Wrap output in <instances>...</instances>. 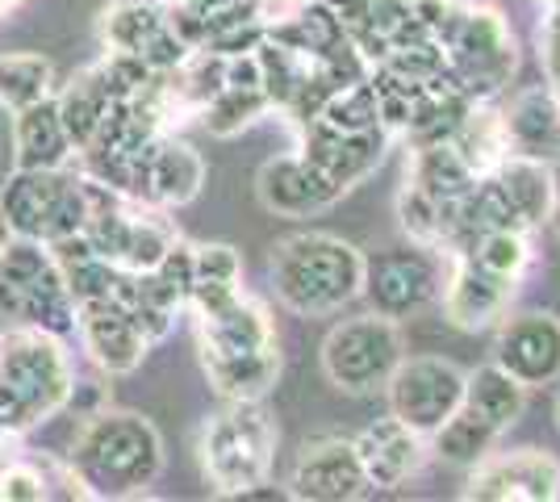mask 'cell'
Masks as SVG:
<instances>
[{
	"mask_svg": "<svg viewBox=\"0 0 560 502\" xmlns=\"http://www.w3.org/2000/svg\"><path fill=\"white\" fill-rule=\"evenodd\" d=\"M452 256H465L477 268H486L502 281H514L523 285V277L532 272L536 264V247H532V231H514V226H502V231H486L468 243L465 252H452Z\"/></svg>",
	"mask_w": 560,
	"mask_h": 502,
	"instance_id": "cell-33",
	"label": "cell"
},
{
	"mask_svg": "<svg viewBox=\"0 0 560 502\" xmlns=\"http://www.w3.org/2000/svg\"><path fill=\"white\" fill-rule=\"evenodd\" d=\"M527 385H518L506 373V369H498V364H481V369H465V402L460 407L472 410L477 419H486L490 428H498L502 435L523 419V410H527Z\"/></svg>",
	"mask_w": 560,
	"mask_h": 502,
	"instance_id": "cell-29",
	"label": "cell"
},
{
	"mask_svg": "<svg viewBox=\"0 0 560 502\" xmlns=\"http://www.w3.org/2000/svg\"><path fill=\"white\" fill-rule=\"evenodd\" d=\"M89 222H84V240L101 260H109L121 272H147L167 256V247L180 240L176 226L164 218V210L139 206L121 192L105 189L89 180Z\"/></svg>",
	"mask_w": 560,
	"mask_h": 502,
	"instance_id": "cell-9",
	"label": "cell"
},
{
	"mask_svg": "<svg viewBox=\"0 0 560 502\" xmlns=\"http://www.w3.org/2000/svg\"><path fill=\"white\" fill-rule=\"evenodd\" d=\"M389 415L419 435H435L465 402V369L444 357H406L385 385Z\"/></svg>",
	"mask_w": 560,
	"mask_h": 502,
	"instance_id": "cell-11",
	"label": "cell"
},
{
	"mask_svg": "<svg viewBox=\"0 0 560 502\" xmlns=\"http://www.w3.org/2000/svg\"><path fill=\"white\" fill-rule=\"evenodd\" d=\"M201 369H206V382L213 385V394L222 402H264L272 394V385L280 382L284 357H280V343H268V348L247 352V357L201 360Z\"/></svg>",
	"mask_w": 560,
	"mask_h": 502,
	"instance_id": "cell-26",
	"label": "cell"
},
{
	"mask_svg": "<svg viewBox=\"0 0 560 502\" xmlns=\"http://www.w3.org/2000/svg\"><path fill=\"white\" fill-rule=\"evenodd\" d=\"M9 9H13V0H0V17H4V13H9Z\"/></svg>",
	"mask_w": 560,
	"mask_h": 502,
	"instance_id": "cell-45",
	"label": "cell"
},
{
	"mask_svg": "<svg viewBox=\"0 0 560 502\" xmlns=\"http://www.w3.org/2000/svg\"><path fill=\"white\" fill-rule=\"evenodd\" d=\"M243 293V256L231 243H201L192 247V289L188 311H210L226 297Z\"/></svg>",
	"mask_w": 560,
	"mask_h": 502,
	"instance_id": "cell-31",
	"label": "cell"
},
{
	"mask_svg": "<svg viewBox=\"0 0 560 502\" xmlns=\"http://www.w3.org/2000/svg\"><path fill=\"white\" fill-rule=\"evenodd\" d=\"M323 4L343 22V30H355V25L369 17V9H373V0H323Z\"/></svg>",
	"mask_w": 560,
	"mask_h": 502,
	"instance_id": "cell-39",
	"label": "cell"
},
{
	"mask_svg": "<svg viewBox=\"0 0 560 502\" xmlns=\"http://www.w3.org/2000/svg\"><path fill=\"white\" fill-rule=\"evenodd\" d=\"M101 43L117 55H135L155 75H167L185 63L188 47L172 25L167 0H109L101 13Z\"/></svg>",
	"mask_w": 560,
	"mask_h": 502,
	"instance_id": "cell-12",
	"label": "cell"
},
{
	"mask_svg": "<svg viewBox=\"0 0 560 502\" xmlns=\"http://www.w3.org/2000/svg\"><path fill=\"white\" fill-rule=\"evenodd\" d=\"M373 494L369 474L360 465L355 453V440H339V435H323V440H310L298 465H293V478H289V499L298 502H360Z\"/></svg>",
	"mask_w": 560,
	"mask_h": 502,
	"instance_id": "cell-16",
	"label": "cell"
},
{
	"mask_svg": "<svg viewBox=\"0 0 560 502\" xmlns=\"http://www.w3.org/2000/svg\"><path fill=\"white\" fill-rule=\"evenodd\" d=\"M389 135L385 130H364V135H348V130H335L327 121H305L302 126V151L310 164L327 176L335 189H355L360 180H369L376 167L385 164V151H389Z\"/></svg>",
	"mask_w": 560,
	"mask_h": 502,
	"instance_id": "cell-18",
	"label": "cell"
},
{
	"mask_svg": "<svg viewBox=\"0 0 560 502\" xmlns=\"http://www.w3.org/2000/svg\"><path fill=\"white\" fill-rule=\"evenodd\" d=\"M552 419H557V431H560V389H557V402H552Z\"/></svg>",
	"mask_w": 560,
	"mask_h": 502,
	"instance_id": "cell-44",
	"label": "cell"
},
{
	"mask_svg": "<svg viewBox=\"0 0 560 502\" xmlns=\"http://www.w3.org/2000/svg\"><path fill=\"white\" fill-rule=\"evenodd\" d=\"M55 101H59V118L68 126L71 147H75V155H80V151L96 139V130H101V121L109 114V105L121 101V96L114 93L105 68L93 63V68H84L80 75H71L68 84L55 93Z\"/></svg>",
	"mask_w": 560,
	"mask_h": 502,
	"instance_id": "cell-27",
	"label": "cell"
},
{
	"mask_svg": "<svg viewBox=\"0 0 560 502\" xmlns=\"http://www.w3.org/2000/svg\"><path fill=\"white\" fill-rule=\"evenodd\" d=\"M75 293L47 243L9 240L0 252V318L9 327L71 335L75 331Z\"/></svg>",
	"mask_w": 560,
	"mask_h": 502,
	"instance_id": "cell-6",
	"label": "cell"
},
{
	"mask_svg": "<svg viewBox=\"0 0 560 502\" xmlns=\"http://www.w3.org/2000/svg\"><path fill=\"white\" fill-rule=\"evenodd\" d=\"M511 155L560 164V93L557 84H532L502 105Z\"/></svg>",
	"mask_w": 560,
	"mask_h": 502,
	"instance_id": "cell-23",
	"label": "cell"
},
{
	"mask_svg": "<svg viewBox=\"0 0 560 502\" xmlns=\"http://www.w3.org/2000/svg\"><path fill=\"white\" fill-rule=\"evenodd\" d=\"M256 197L259 206L277 218H314L330 210L343 197V189H335L302 151H289V155H277L259 167Z\"/></svg>",
	"mask_w": 560,
	"mask_h": 502,
	"instance_id": "cell-20",
	"label": "cell"
},
{
	"mask_svg": "<svg viewBox=\"0 0 560 502\" xmlns=\"http://www.w3.org/2000/svg\"><path fill=\"white\" fill-rule=\"evenodd\" d=\"M401 360H406L401 323L376 311L351 314L343 323H335L323 339V377L351 398L385 394Z\"/></svg>",
	"mask_w": 560,
	"mask_h": 502,
	"instance_id": "cell-7",
	"label": "cell"
},
{
	"mask_svg": "<svg viewBox=\"0 0 560 502\" xmlns=\"http://www.w3.org/2000/svg\"><path fill=\"white\" fill-rule=\"evenodd\" d=\"M397 222L410 243H427V247L444 252V206L419 192L410 180H401V189H397Z\"/></svg>",
	"mask_w": 560,
	"mask_h": 502,
	"instance_id": "cell-37",
	"label": "cell"
},
{
	"mask_svg": "<svg viewBox=\"0 0 560 502\" xmlns=\"http://www.w3.org/2000/svg\"><path fill=\"white\" fill-rule=\"evenodd\" d=\"M447 277V252L427 247V243H401L364 256V285L360 297H369V311L385 318H415L427 306L440 302Z\"/></svg>",
	"mask_w": 560,
	"mask_h": 502,
	"instance_id": "cell-10",
	"label": "cell"
},
{
	"mask_svg": "<svg viewBox=\"0 0 560 502\" xmlns=\"http://www.w3.org/2000/svg\"><path fill=\"white\" fill-rule=\"evenodd\" d=\"M9 240H13V231H9V218H4V210H0V252L9 247Z\"/></svg>",
	"mask_w": 560,
	"mask_h": 502,
	"instance_id": "cell-43",
	"label": "cell"
},
{
	"mask_svg": "<svg viewBox=\"0 0 560 502\" xmlns=\"http://www.w3.org/2000/svg\"><path fill=\"white\" fill-rule=\"evenodd\" d=\"M0 502H47V481L34 460H13L0 469Z\"/></svg>",
	"mask_w": 560,
	"mask_h": 502,
	"instance_id": "cell-38",
	"label": "cell"
},
{
	"mask_svg": "<svg viewBox=\"0 0 560 502\" xmlns=\"http://www.w3.org/2000/svg\"><path fill=\"white\" fill-rule=\"evenodd\" d=\"M206 185V160L201 151L176 135H155L151 143L135 155V185L130 201L151 206V210H180Z\"/></svg>",
	"mask_w": 560,
	"mask_h": 502,
	"instance_id": "cell-14",
	"label": "cell"
},
{
	"mask_svg": "<svg viewBox=\"0 0 560 502\" xmlns=\"http://www.w3.org/2000/svg\"><path fill=\"white\" fill-rule=\"evenodd\" d=\"M75 373L63 335L9 327L0 335V440H22L68 410Z\"/></svg>",
	"mask_w": 560,
	"mask_h": 502,
	"instance_id": "cell-3",
	"label": "cell"
},
{
	"mask_svg": "<svg viewBox=\"0 0 560 502\" xmlns=\"http://www.w3.org/2000/svg\"><path fill=\"white\" fill-rule=\"evenodd\" d=\"M305 4H314V0H264L268 22H272V17H284V13H293V9H305Z\"/></svg>",
	"mask_w": 560,
	"mask_h": 502,
	"instance_id": "cell-40",
	"label": "cell"
},
{
	"mask_svg": "<svg viewBox=\"0 0 560 502\" xmlns=\"http://www.w3.org/2000/svg\"><path fill=\"white\" fill-rule=\"evenodd\" d=\"M557 93H560V84H557Z\"/></svg>",
	"mask_w": 560,
	"mask_h": 502,
	"instance_id": "cell-47",
	"label": "cell"
},
{
	"mask_svg": "<svg viewBox=\"0 0 560 502\" xmlns=\"http://www.w3.org/2000/svg\"><path fill=\"white\" fill-rule=\"evenodd\" d=\"M452 147L460 151V160L477 176H490L493 167L511 155L506 126H502V105L498 101H472L460 126H456V135H452Z\"/></svg>",
	"mask_w": 560,
	"mask_h": 502,
	"instance_id": "cell-30",
	"label": "cell"
},
{
	"mask_svg": "<svg viewBox=\"0 0 560 502\" xmlns=\"http://www.w3.org/2000/svg\"><path fill=\"white\" fill-rule=\"evenodd\" d=\"M89 176L80 167H13L0 189V210L18 240L63 243L89 222Z\"/></svg>",
	"mask_w": 560,
	"mask_h": 502,
	"instance_id": "cell-5",
	"label": "cell"
},
{
	"mask_svg": "<svg viewBox=\"0 0 560 502\" xmlns=\"http://www.w3.org/2000/svg\"><path fill=\"white\" fill-rule=\"evenodd\" d=\"M536 4H544V9H552V4H560V0H536Z\"/></svg>",
	"mask_w": 560,
	"mask_h": 502,
	"instance_id": "cell-46",
	"label": "cell"
},
{
	"mask_svg": "<svg viewBox=\"0 0 560 502\" xmlns=\"http://www.w3.org/2000/svg\"><path fill=\"white\" fill-rule=\"evenodd\" d=\"M192 318H197V352H201V360L247 357V352H259L268 343H280L272 314L252 293H234L222 306L192 311Z\"/></svg>",
	"mask_w": 560,
	"mask_h": 502,
	"instance_id": "cell-21",
	"label": "cell"
},
{
	"mask_svg": "<svg viewBox=\"0 0 560 502\" xmlns=\"http://www.w3.org/2000/svg\"><path fill=\"white\" fill-rule=\"evenodd\" d=\"M55 93V63L34 50H4L0 55V109L18 114L25 105Z\"/></svg>",
	"mask_w": 560,
	"mask_h": 502,
	"instance_id": "cell-34",
	"label": "cell"
},
{
	"mask_svg": "<svg viewBox=\"0 0 560 502\" xmlns=\"http://www.w3.org/2000/svg\"><path fill=\"white\" fill-rule=\"evenodd\" d=\"M68 465L89 499H139L164 474V435L139 410H96L71 440Z\"/></svg>",
	"mask_w": 560,
	"mask_h": 502,
	"instance_id": "cell-1",
	"label": "cell"
},
{
	"mask_svg": "<svg viewBox=\"0 0 560 502\" xmlns=\"http://www.w3.org/2000/svg\"><path fill=\"white\" fill-rule=\"evenodd\" d=\"M75 335H80L89 360H93L101 373H109V377L135 373L142 360H147V352H151V335L135 323V314L121 311L109 297L80 302V311H75Z\"/></svg>",
	"mask_w": 560,
	"mask_h": 502,
	"instance_id": "cell-17",
	"label": "cell"
},
{
	"mask_svg": "<svg viewBox=\"0 0 560 502\" xmlns=\"http://www.w3.org/2000/svg\"><path fill=\"white\" fill-rule=\"evenodd\" d=\"M427 444H431V456H435V460H444L452 469H472L477 460H486V456L502 444V431L490 428L486 419H477L472 410L460 407Z\"/></svg>",
	"mask_w": 560,
	"mask_h": 502,
	"instance_id": "cell-32",
	"label": "cell"
},
{
	"mask_svg": "<svg viewBox=\"0 0 560 502\" xmlns=\"http://www.w3.org/2000/svg\"><path fill=\"white\" fill-rule=\"evenodd\" d=\"M280 428L264 402H222L201 428L197 460L218 499H238L247 486L272 478Z\"/></svg>",
	"mask_w": 560,
	"mask_h": 502,
	"instance_id": "cell-4",
	"label": "cell"
},
{
	"mask_svg": "<svg viewBox=\"0 0 560 502\" xmlns=\"http://www.w3.org/2000/svg\"><path fill=\"white\" fill-rule=\"evenodd\" d=\"M176 4H188V9H222V4H234V0H176Z\"/></svg>",
	"mask_w": 560,
	"mask_h": 502,
	"instance_id": "cell-42",
	"label": "cell"
},
{
	"mask_svg": "<svg viewBox=\"0 0 560 502\" xmlns=\"http://www.w3.org/2000/svg\"><path fill=\"white\" fill-rule=\"evenodd\" d=\"M268 285L298 318L343 314L364 285V252L330 231L289 235L268 252Z\"/></svg>",
	"mask_w": 560,
	"mask_h": 502,
	"instance_id": "cell-2",
	"label": "cell"
},
{
	"mask_svg": "<svg viewBox=\"0 0 560 502\" xmlns=\"http://www.w3.org/2000/svg\"><path fill=\"white\" fill-rule=\"evenodd\" d=\"M406 180L419 192H427L431 201L456 206L477 185V172L460 160V151L452 143H422L410 147V155H406Z\"/></svg>",
	"mask_w": 560,
	"mask_h": 502,
	"instance_id": "cell-28",
	"label": "cell"
},
{
	"mask_svg": "<svg viewBox=\"0 0 560 502\" xmlns=\"http://www.w3.org/2000/svg\"><path fill=\"white\" fill-rule=\"evenodd\" d=\"M447 75L465 89L472 101H498L518 68V43L511 22L493 4H460L456 22L444 34Z\"/></svg>",
	"mask_w": 560,
	"mask_h": 502,
	"instance_id": "cell-8",
	"label": "cell"
},
{
	"mask_svg": "<svg viewBox=\"0 0 560 502\" xmlns=\"http://www.w3.org/2000/svg\"><path fill=\"white\" fill-rule=\"evenodd\" d=\"M548 226H552V235L560 240V164H557V197H552V218H548Z\"/></svg>",
	"mask_w": 560,
	"mask_h": 502,
	"instance_id": "cell-41",
	"label": "cell"
},
{
	"mask_svg": "<svg viewBox=\"0 0 560 502\" xmlns=\"http://www.w3.org/2000/svg\"><path fill=\"white\" fill-rule=\"evenodd\" d=\"M75 160V147L55 93L25 105L13 114V167H68Z\"/></svg>",
	"mask_w": 560,
	"mask_h": 502,
	"instance_id": "cell-25",
	"label": "cell"
},
{
	"mask_svg": "<svg viewBox=\"0 0 560 502\" xmlns=\"http://www.w3.org/2000/svg\"><path fill=\"white\" fill-rule=\"evenodd\" d=\"M264 114H272V101L264 96V89H234V84H226L201 109V121H206V130H210L213 139H234L247 126H256Z\"/></svg>",
	"mask_w": 560,
	"mask_h": 502,
	"instance_id": "cell-35",
	"label": "cell"
},
{
	"mask_svg": "<svg viewBox=\"0 0 560 502\" xmlns=\"http://www.w3.org/2000/svg\"><path fill=\"white\" fill-rule=\"evenodd\" d=\"M318 121H327L335 130H348V135H364V130H385L381 126V101H376L373 80H351V84H339L335 93L327 96Z\"/></svg>",
	"mask_w": 560,
	"mask_h": 502,
	"instance_id": "cell-36",
	"label": "cell"
},
{
	"mask_svg": "<svg viewBox=\"0 0 560 502\" xmlns=\"http://www.w3.org/2000/svg\"><path fill=\"white\" fill-rule=\"evenodd\" d=\"M493 364L527 389L560 382V318L552 311L506 314L493 335Z\"/></svg>",
	"mask_w": 560,
	"mask_h": 502,
	"instance_id": "cell-15",
	"label": "cell"
},
{
	"mask_svg": "<svg viewBox=\"0 0 560 502\" xmlns=\"http://www.w3.org/2000/svg\"><path fill=\"white\" fill-rule=\"evenodd\" d=\"M355 453H360V465H364L373 490H401L419 478L422 465L431 460V444H427V435L406 428L397 415H385L355 435Z\"/></svg>",
	"mask_w": 560,
	"mask_h": 502,
	"instance_id": "cell-22",
	"label": "cell"
},
{
	"mask_svg": "<svg viewBox=\"0 0 560 502\" xmlns=\"http://www.w3.org/2000/svg\"><path fill=\"white\" fill-rule=\"evenodd\" d=\"M518 297V285L514 281H502L486 268H477L465 256H447V277H444V318L456 327V331H490L498 327L506 314H511V302Z\"/></svg>",
	"mask_w": 560,
	"mask_h": 502,
	"instance_id": "cell-19",
	"label": "cell"
},
{
	"mask_svg": "<svg viewBox=\"0 0 560 502\" xmlns=\"http://www.w3.org/2000/svg\"><path fill=\"white\" fill-rule=\"evenodd\" d=\"M506 214L518 231H539L552 218V197H557V164L544 160H527V155H506L502 164L490 172Z\"/></svg>",
	"mask_w": 560,
	"mask_h": 502,
	"instance_id": "cell-24",
	"label": "cell"
},
{
	"mask_svg": "<svg viewBox=\"0 0 560 502\" xmlns=\"http://www.w3.org/2000/svg\"><path fill=\"white\" fill-rule=\"evenodd\" d=\"M468 502H560V460L539 448L498 453L468 469L460 490Z\"/></svg>",
	"mask_w": 560,
	"mask_h": 502,
	"instance_id": "cell-13",
	"label": "cell"
}]
</instances>
